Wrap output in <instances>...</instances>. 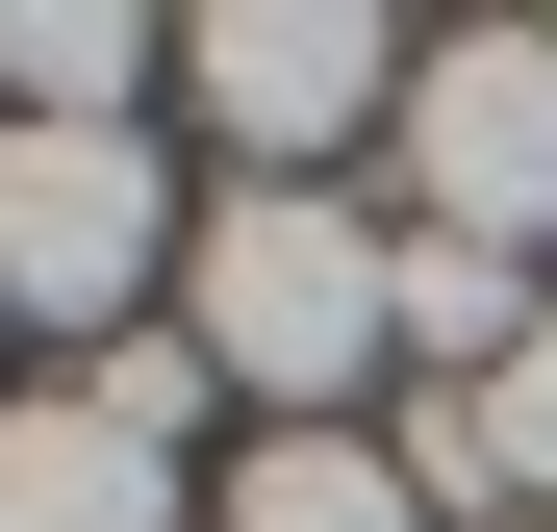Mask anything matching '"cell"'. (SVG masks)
<instances>
[{
	"label": "cell",
	"mask_w": 557,
	"mask_h": 532,
	"mask_svg": "<svg viewBox=\"0 0 557 532\" xmlns=\"http://www.w3.org/2000/svg\"><path fill=\"white\" fill-rule=\"evenodd\" d=\"M152 253H177V177L152 127H0V330H152Z\"/></svg>",
	"instance_id": "7a4b0ae2"
},
{
	"label": "cell",
	"mask_w": 557,
	"mask_h": 532,
	"mask_svg": "<svg viewBox=\"0 0 557 532\" xmlns=\"http://www.w3.org/2000/svg\"><path fill=\"white\" fill-rule=\"evenodd\" d=\"M0 532H177V457L51 381V406H0Z\"/></svg>",
	"instance_id": "5b68a950"
},
{
	"label": "cell",
	"mask_w": 557,
	"mask_h": 532,
	"mask_svg": "<svg viewBox=\"0 0 557 532\" xmlns=\"http://www.w3.org/2000/svg\"><path fill=\"white\" fill-rule=\"evenodd\" d=\"M203 532H431V507H406V457H381V431H253Z\"/></svg>",
	"instance_id": "8992f818"
},
{
	"label": "cell",
	"mask_w": 557,
	"mask_h": 532,
	"mask_svg": "<svg viewBox=\"0 0 557 532\" xmlns=\"http://www.w3.org/2000/svg\"><path fill=\"white\" fill-rule=\"evenodd\" d=\"M76 406H102V431H152V457H177V431L228 406V355H203V330L152 305V330H102V355H76Z\"/></svg>",
	"instance_id": "ba28073f"
},
{
	"label": "cell",
	"mask_w": 557,
	"mask_h": 532,
	"mask_svg": "<svg viewBox=\"0 0 557 532\" xmlns=\"http://www.w3.org/2000/svg\"><path fill=\"white\" fill-rule=\"evenodd\" d=\"M177 76L253 177H330L355 127H406V26H355V0H228V26H177Z\"/></svg>",
	"instance_id": "277c9868"
},
{
	"label": "cell",
	"mask_w": 557,
	"mask_h": 532,
	"mask_svg": "<svg viewBox=\"0 0 557 532\" xmlns=\"http://www.w3.org/2000/svg\"><path fill=\"white\" fill-rule=\"evenodd\" d=\"M177 330H203V355H228V381H253L278 431H330V406L406 355V253L355 228L330 177H253V203H228L203 253H177Z\"/></svg>",
	"instance_id": "6da1fadb"
},
{
	"label": "cell",
	"mask_w": 557,
	"mask_h": 532,
	"mask_svg": "<svg viewBox=\"0 0 557 532\" xmlns=\"http://www.w3.org/2000/svg\"><path fill=\"white\" fill-rule=\"evenodd\" d=\"M482 482H507V507H557V305L507 330V381H482Z\"/></svg>",
	"instance_id": "9c48e42d"
},
{
	"label": "cell",
	"mask_w": 557,
	"mask_h": 532,
	"mask_svg": "<svg viewBox=\"0 0 557 532\" xmlns=\"http://www.w3.org/2000/svg\"><path fill=\"white\" fill-rule=\"evenodd\" d=\"M0 76H26V127H127L177 76V26H0Z\"/></svg>",
	"instance_id": "52a82bcc"
},
{
	"label": "cell",
	"mask_w": 557,
	"mask_h": 532,
	"mask_svg": "<svg viewBox=\"0 0 557 532\" xmlns=\"http://www.w3.org/2000/svg\"><path fill=\"white\" fill-rule=\"evenodd\" d=\"M406 203L456 253H557V26H431L406 51Z\"/></svg>",
	"instance_id": "3957f363"
},
{
	"label": "cell",
	"mask_w": 557,
	"mask_h": 532,
	"mask_svg": "<svg viewBox=\"0 0 557 532\" xmlns=\"http://www.w3.org/2000/svg\"><path fill=\"white\" fill-rule=\"evenodd\" d=\"M507 532H557V507H507Z\"/></svg>",
	"instance_id": "30bf717a"
}]
</instances>
